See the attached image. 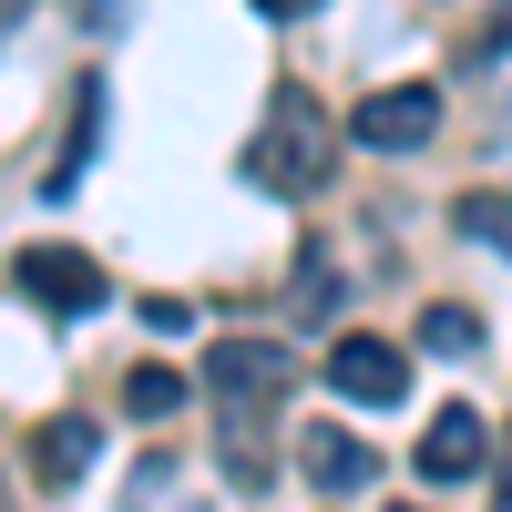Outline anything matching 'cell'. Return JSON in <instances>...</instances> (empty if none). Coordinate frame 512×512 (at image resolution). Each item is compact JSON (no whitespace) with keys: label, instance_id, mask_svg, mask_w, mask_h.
<instances>
[{"label":"cell","instance_id":"8","mask_svg":"<svg viewBox=\"0 0 512 512\" xmlns=\"http://www.w3.org/2000/svg\"><path fill=\"white\" fill-rule=\"evenodd\" d=\"M93 451H103V431L62 410V420H41V441H31V472L62 492V482H82V472H93Z\"/></svg>","mask_w":512,"mask_h":512},{"label":"cell","instance_id":"4","mask_svg":"<svg viewBox=\"0 0 512 512\" xmlns=\"http://www.w3.org/2000/svg\"><path fill=\"white\" fill-rule=\"evenodd\" d=\"M431 134H441V93H431V82H390V93H369L349 113V144H369V154H410Z\"/></svg>","mask_w":512,"mask_h":512},{"label":"cell","instance_id":"9","mask_svg":"<svg viewBox=\"0 0 512 512\" xmlns=\"http://www.w3.org/2000/svg\"><path fill=\"white\" fill-rule=\"evenodd\" d=\"M93 134H103V82H82V93H72V134H62V164L41 175L52 195H72V175H82V154H93Z\"/></svg>","mask_w":512,"mask_h":512},{"label":"cell","instance_id":"16","mask_svg":"<svg viewBox=\"0 0 512 512\" xmlns=\"http://www.w3.org/2000/svg\"><path fill=\"white\" fill-rule=\"evenodd\" d=\"M502 31H512V0H502Z\"/></svg>","mask_w":512,"mask_h":512},{"label":"cell","instance_id":"2","mask_svg":"<svg viewBox=\"0 0 512 512\" xmlns=\"http://www.w3.org/2000/svg\"><path fill=\"white\" fill-rule=\"evenodd\" d=\"M11 277H21V297H41L52 318H93L103 297H113V277H103L82 246H21V267H11Z\"/></svg>","mask_w":512,"mask_h":512},{"label":"cell","instance_id":"3","mask_svg":"<svg viewBox=\"0 0 512 512\" xmlns=\"http://www.w3.org/2000/svg\"><path fill=\"white\" fill-rule=\"evenodd\" d=\"M328 390L338 400H349V410H400L410 400V359L390 349V338H338V349H328Z\"/></svg>","mask_w":512,"mask_h":512},{"label":"cell","instance_id":"10","mask_svg":"<svg viewBox=\"0 0 512 512\" xmlns=\"http://www.w3.org/2000/svg\"><path fill=\"white\" fill-rule=\"evenodd\" d=\"M461 236H482L512 256V185H482V195H461Z\"/></svg>","mask_w":512,"mask_h":512},{"label":"cell","instance_id":"12","mask_svg":"<svg viewBox=\"0 0 512 512\" xmlns=\"http://www.w3.org/2000/svg\"><path fill=\"white\" fill-rule=\"evenodd\" d=\"M175 400H185V379H175V369H134V379H123V410H134V420H164Z\"/></svg>","mask_w":512,"mask_h":512},{"label":"cell","instance_id":"15","mask_svg":"<svg viewBox=\"0 0 512 512\" xmlns=\"http://www.w3.org/2000/svg\"><path fill=\"white\" fill-rule=\"evenodd\" d=\"M11 11H31V0H0V31H11Z\"/></svg>","mask_w":512,"mask_h":512},{"label":"cell","instance_id":"1","mask_svg":"<svg viewBox=\"0 0 512 512\" xmlns=\"http://www.w3.org/2000/svg\"><path fill=\"white\" fill-rule=\"evenodd\" d=\"M328 164H338V123L318 113V93L277 82V93H267V123H256V144H246V175L267 185V195H318Z\"/></svg>","mask_w":512,"mask_h":512},{"label":"cell","instance_id":"7","mask_svg":"<svg viewBox=\"0 0 512 512\" xmlns=\"http://www.w3.org/2000/svg\"><path fill=\"white\" fill-rule=\"evenodd\" d=\"M297 441H308L297 461H308L318 492H369V482H379V451H369V441H349V431H297Z\"/></svg>","mask_w":512,"mask_h":512},{"label":"cell","instance_id":"5","mask_svg":"<svg viewBox=\"0 0 512 512\" xmlns=\"http://www.w3.org/2000/svg\"><path fill=\"white\" fill-rule=\"evenodd\" d=\"M205 390H216V400H246V410H277L287 349H277V338H216V349H205Z\"/></svg>","mask_w":512,"mask_h":512},{"label":"cell","instance_id":"14","mask_svg":"<svg viewBox=\"0 0 512 512\" xmlns=\"http://www.w3.org/2000/svg\"><path fill=\"white\" fill-rule=\"evenodd\" d=\"M256 11H267V21H308L318 0H256Z\"/></svg>","mask_w":512,"mask_h":512},{"label":"cell","instance_id":"11","mask_svg":"<svg viewBox=\"0 0 512 512\" xmlns=\"http://www.w3.org/2000/svg\"><path fill=\"white\" fill-rule=\"evenodd\" d=\"M420 349L472 359V349H482V318H472V308H420Z\"/></svg>","mask_w":512,"mask_h":512},{"label":"cell","instance_id":"17","mask_svg":"<svg viewBox=\"0 0 512 512\" xmlns=\"http://www.w3.org/2000/svg\"><path fill=\"white\" fill-rule=\"evenodd\" d=\"M0 512H11V492H0Z\"/></svg>","mask_w":512,"mask_h":512},{"label":"cell","instance_id":"13","mask_svg":"<svg viewBox=\"0 0 512 512\" xmlns=\"http://www.w3.org/2000/svg\"><path fill=\"white\" fill-rule=\"evenodd\" d=\"M492 512H512V441H502V472H492Z\"/></svg>","mask_w":512,"mask_h":512},{"label":"cell","instance_id":"6","mask_svg":"<svg viewBox=\"0 0 512 512\" xmlns=\"http://www.w3.org/2000/svg\"><path fill=\"white\" fill-rule=\"evenodd\" d=\"M482 451H492L482 410H461V400H451L431 431H420V451H410V461H420V482H472V472H482Z\"/></svg>","mask_w":512,"mask_h":512}]
</instances>
